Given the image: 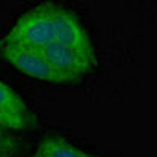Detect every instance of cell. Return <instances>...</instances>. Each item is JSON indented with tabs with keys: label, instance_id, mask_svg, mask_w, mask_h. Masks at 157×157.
Here are the masks:
<instances>
[{
	"label": "cell",
	"instance_id": "cell-1",
	"mask_svg": "<svg viewBox=\"0 0 157 157\" xmlns=\"http://www.w3.org/2000/svg\"><path fill=\"white\" fill-rule=\"evenodd\" d=\"M50 43H54V25L47 3H43L25 13L3 36L0 46L39 50Z\"/></svg>",
	"mask_w": 157,
	"mask_h": 157
},
{
	"label": "cell",
	"instance_id": "cell-2",
	"mask_svg": "<svg viewBox=\"0 0 157 157\" xmlns=\"http://www.w3.org/2000/svg\"><path fill=\"white\" fill-rule=\"evenodd\" d=\"M47 10L54 25V41L61 43L78 52L80 55L88 58L90 61H96L94 49L90 41V36L78 22L68 10L61 8L57 3L47 2Z\"/></svg>",
	"mask_w": 157,
	"mask_h": 157
},
{
	"label": "cell",
	"instance_id": "cell-3",
	"mask_svg": "<svg viewBox=\"0 0 157 157\" xmlns=\"http://www.w3.org/2000/svg\"><path fill=\"white\" fill-rule=\"evenodd\" d=\"M0 55L8 63H11L21 72L36 77L39 80H46L50 83L72 85L66 75L58 72L47 58L38 49H22V47H5L0 46Z\"/></svg>",
	"mask_w": 157,
	"mask_h": 157
},
{
	"label": "cell",
	"instance_id": "cell-4",
	"mask_svg": "<svg viewBox=\"0 0 157 157\" xmlns=\"http://www.w3.org/2000/svg\"><path fill=\"white\" fill-rule=\"evenodd\" d=\"M39 50L52 66L63 75H66L72 83H77L94 64L93 61H90L78 52H75L74 49L57 41L47 44L46 47Z\"/></svg>",
	"mask_w": 157,
	"mask_h": 157
},
{
	"label": "cell",
	"instance_id": "cell-5",
	"mask_svg": "<svg viewBox=\"0 0 157 157\" xmlns=\"http://www.w3.org/2000/svg\"><path fill=\"white\" fill-rule=\"evenodd\" d=\"M36 157H104L90 154L86 151L78 149L72 143L61 137H46L41 140L35 154Z\"/></svg>",
	"mask_w": 157,
	"mask_h": 157
},
{
	"label": "cell",
	"instance_id": "cell-6",
	"mask_svg": "<svg viewBox=\"0 0 157 157\" xmlns=\"http://www.w3.org/2000/svg\"><path fill=\"white\" fill-rule=\"evenodd\" d=\"M32 126H35V118L32 113L24 115L0 105V127H5L8 130H24Z\"/></svg>",
	"mask_w": 157,
	"mask_h": 157
},
{
	"label": "cell",
	"instance_id": "cell-7",
	"mask_svg": "<svg viewBox=\"0 0 157 157\" xmlns=\"http://www.w3.org/2000/svg\"><path fill=\"white\" fill-rule=\"evenodd\" d=\"M0 105L10 109L13 112L17 113H24V115H30V110L27 109L25 102L22 101V98L19 94H16L8 85H5L3 82H0Z\"/></svg>",
	"mask_w": 157,
	"mask_h": 157
},
{
	"label": "cell",
	"instance_id": "cell-8",
	"mask_svg": "<svg viewBox=\"0 0 157 157\" xmlns=\"http://www.w3.org/2000/svg\"><path fill=\"white\" fill-rule=\"evenodd\" d=\"M21 145V140L14 135L10 134V130L5 127H0V152L8 154V155H14Z\"/></svg>",
	"mask_w": 157,
	"mask_h": 157
},
{
	"label": "cell",
	"instance_id": "cell-9",
	"mask_svg": "<svg viewBox=\"0 0 157 157\" xmlns=\"http://www.w3.org/2000/svg\"><path fill=\"white\" fill-rule=\"evenodd\" d=\"M0 157H11V155H8V154H3V152H0Z\"/></svg>",
	"mask_w": 157,
	"mask_h": 157
},
{
	"label": "cell",
	"instance_id": "cell-10",
	"mask_svg": "<svg viewBox=\"0 0 157 157\" xmlns=\"http://www.w3.org/2000/svg\"><path fill=\"white\" fill-rule=\"evenodd\" d=\"M35 157H36V155H35Z\"/></svg>",
	"mask_w": 157,
	"mask_h": 157
}]
</instances>
